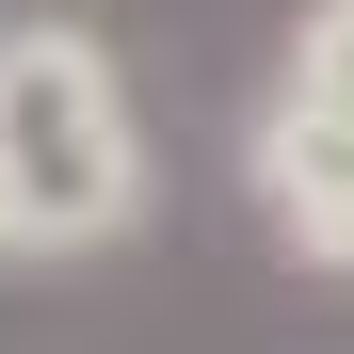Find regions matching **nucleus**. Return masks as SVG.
Masks as SVG:
<instances>
[{
	"label": "nucleus",
	"instance_id": "1",
	"mask_svg": "<svg viewBox=\"0 0 354 354\" xmlns=\"http://www.w3.org/2000/svg\"><path fill=\"white\" fill-rule=\"evenodd\" d=\"M145 225V113L81 17L0 32V274L17 258H97Z\"/></svg>",
	"mask_w": 354,
	"mask_h": 354
},
{
	"label": "nucleus",
	"instance_id": "2",
	"mask_svg": "<svg viewBox=\"0 0 354 354\" xmlns=\"http://www.w3.org/2000/svg\"><path fill=\"white\" fill-rule=\"evenodd\" d=\"M242 194H258V225H274L306 274H354V129H306V113L258 97V129H242Z\"/></svg>",
	"mask_w": 354,
	"mask_h": 354
},
{
	"label": "nucleus",
	"instance_id": "3",
	"mask_svg": "<svg viewBox=\"0 0 354 354\" xmlns=\"http://www.w3.org/2000/svg\"><path fill=\"white\" fill-rule=\"evenodd\" d=\"M274 113H306V129H354V0H306V17H290Z\"/></svg>",
	"mask_w": 354,
	"mask_h": 354
}]
</instances>
